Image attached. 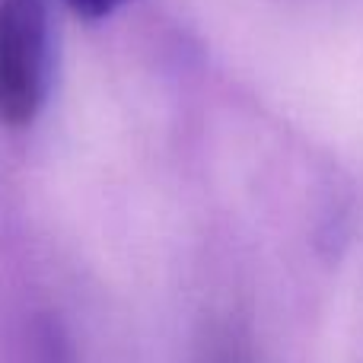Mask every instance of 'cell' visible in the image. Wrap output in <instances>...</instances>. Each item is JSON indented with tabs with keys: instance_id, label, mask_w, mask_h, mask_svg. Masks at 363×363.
Instances as JSON below:
<instances>
[{
	"instance_id": "3",
	"label": "cell",
	"mask_w": 363,
	"mask_h": 363,
	"mask_svg": "<svg viewBox=\"0 0 363 363\" xmlns=\"http://www.w3.org/2000/svg\"><path fill=\"white\" fill-rule=\"evenodd\" d=\"M64 4L86 19H102V16H112L118 6L128 4V0H64Z\"/></svg>"
},
{
	"instance_id": "2",
	"label": "cell",
	"mask_w": 363,
	"mask_h": 363,
	"mask_svg": "<svg viewBox=\"0 0 363 363\" xmlns=\"http://www.w3.org/2000/svg\"><path fill=\"white\" fill-rule=\"evenodd\" d=\"M207 363H252V354H249V347H245L239 338L223 335V338L213 341Z\"/></svg>"
},
{
	"instance_id": "1",
	"label": "cell",
	"mask_w": 363,
	"mask_h": 363,
	"mask_svg": "<svg viewBox=\"0 0 363 363\" xmlns=\"http://www.w3.org/2000/svg\"><path fill=\"white\" fill-rule=\"evenodd\" d=\"M55 23L45 0H0V121L32 125L55 83Z\"/></svg>"
}]
</instances>
